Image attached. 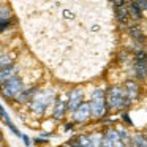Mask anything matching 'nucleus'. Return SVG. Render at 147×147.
Returning <instances> with one entry per match:
<instances>
[{"label":"nucleus","instance_id":"24","mask_svg":"<svg viewBox=\"0 0 147 147\" xmlns=\"http://www.w3.org/2000/svg\"><path fill=\"white\" fill-rule=\"evenodd\" d=\"M65 131H70V130H73V123H67L65 125V128H63Z\"/></svg>","mask_w":147,"mask_h":147},{"label":"nucleus","instance_id":"20","mask_svg":"<svg viewBox=\"0 0 147 147\" xmlns=\"http://www.w3.org/2000/svg\"><path fill=\"white\" fill-rule=\"evenodd\" d=\"M117 133H119V136H120L122 144H125V146H130V144H131V139H133V138L130 136V133H128L127 130H123V128H119Z\"/></svg>","mask_w":147,"mask_h":147},{"label":"nucleus","instance_id":"8","mask_svg":"<svg viewBox=\"0 0 147 147\" xmlns=\"http://www.w3.org/2000/svg\"><path fill=\"white\" fill-rule=\"evenodd\" d=\"M68 112L73 114L78 108L84 103V90L82 89H73L68 93Z\"/></svg>","mask_w":147,"mask_h":147},{"label":"nucleus","instance_id":"17","mask_svg":"<svg viewBox=\"0 0 147 147\" xmlns=\"http://www.w3.org/2000/svg\"><path fill=\"white\" fill-rule=\"evenodd\" d=\"M11 65H14V55L13 54H3L2 57H0V70H3V68H8L11 67Z\"/></svg>","mask_w":147,"mask_h":147},{"label":"nucleus","instance_id":"9","mask_svg":"<svg viewBox=\"0 0 147 147\" xmlns=\"http://www.w3.org/2000/svg\"><path fill=\"white\" fill-rule=\"evenodd\" d=\"M122 146H123V144H122V141H120V136H119L117 130L109 128V130L103 134V147H122Z\"/></svg>","mask_w":147,"mask_h":147},{"label":"nucleus","instance_id":"16","mask_svg":"<svg viewBox=\"0 0 147 147\" xmlns=\"http://www.w3.org/2000/svg\"><path fill=\"white\" fill-rule=\"evenodd\" d=\"M13 11L7 3H0V21H11Z\"/></svg>","mask_w":147,"mask_h":147},{"label":"nucleus","instance_id":"4","mask_svg":"<svg viewBox=\"0 0 147 147\" xmlns=\"http://www.w3.org/2000/svg\"><path fill=\"white\" fill-rule=\"evenodd\" d=\"M26 90L24 87V79L21 76H14L13 79H10L8 82L0 86V95L3 96L5 100H16L21 93Z\"/></svg>","mask_w":147,"mask_h":147},{"label":"nucleus","instance_id":"6","mask_svg":"<svg viewBox=\"0 0 147 147\" xmlns=\"http://www.w3.org/2000/svg\"><path fill=\"white\" fill-rule=\"evenodd\" d=\"M114 14H115V21H117L119 27L128 29V21H130V11H128V3L125 2H115L114 3Z\"/></svg>","mask_w":147,"mask_h":147},{"label":"nucleus","instance_id":"19","mask_svg":"<svg viewBox=\"0 0 147 147\" xmlns=\"http://www.w3.org/2000/svg\"><path fill=\"white\" fill-rule=\"evenodd\" d=\"M0 120L3 122V123L7 125L8 128H11V127L14 125L13 122H11V119H10V114H8L7 111H5V108H3L2 105H0Z\"/></svg>","mask_w":147,"mask_h":147},{"label":"nucleus","instance_id":"12","mask_svg":"<svg viewBox=\"0 0 147 147\" xmlns=\"http://www.w3.org/2000/svg\"><path fill=\"white\" fill-rule=\"evenodd\" d=\"M38 92H40V90H38V87H36V86L27 87V89L16 98V101L21 103V105H24V103H29V105H30V103H32V100L35 98V95H36Z\"/></svg>","mask_w":147,"mask_h":147},{"label":"nucleus","instance_id":"28","mask_svg":"<svg viewBox=\"0 0 147 147\" xmlns=\"http://www.w3.org/2000/svg\"><path fill=\"white\" fill-rule=\"evenodd\" d=\"M63 147H67V146H63Z\"/></svg>","mask_w":147,"mask_h":147},{"label":"nucleus","instance_id":"14","mask_svg":"<svg viewBox=\"0 0 147 147\" xmlns=\"http://www.w3.org/2000/svg\"><path fill=\"white\" fill-rule=\"evenodd\" d=\"M14 76H18V65H11L8 68H3V70H0V86L5 82H8L10 79H13Z\"/></svg>","mask_w":147,"mask_h":147},{"label":"nucleus","instance_id":"22","mask_svg":"<svg viewBox=\"0 0 147 147\" xmlns=\"http://www.w3.org/2000/svg\"><path fill=\"white\" fill-rule=\"evenodd\" d=\"M33 142L38 146V144H46V142H48V139H45V138H36V139H33Z\"/></svg>","mask_w":147,"mask_h":147},{"label":"nucleus","instance_id":"26","mask_svg":"<svg viewBox=\"0 0 147 147\" xmlns=\"http://www.w3.org/2000/svg\"><path fill=\"white\" fill-rule=\"evenodd\" d=\"M3 142V134H2V131H0V144Z\"/></svg>","mask_w":147,"mask_h":147},{"label":"nucleus","instance_id":"5","mask_svg":"<svg viewBox=\"0 0 147 147\" xmlns=\"http://www.w3.org/2000/svg\"><path fill=\"white\" fill-rule=\"evenodd\" d=\"M133 74L138 81L147 79V51L139 49L134 54V63H133Z\"/></svg>","mask_w":147,"mask_h":147},{"label":"nucleus","instance_id":"18","mask_svg":"<svg viewBox=\"0 0 147 147\" xmlns=\"http://www.w3.org/2000/svg\"><path fill=\"white\" fill-rule=\"evenodd\" d=\"M131 147H147V138L142 134H136L131 139Z\"/></svg>","mask_w":147,"mask_h":147},{"label":"nucleus","instance_id":"27","mask_svg":"<svg viewBox=\"0 0 147 147\" xmlns=\"http://www.w3.org/2000/svg\"><path fill=\"white\" fill-rule=\"evenodd\" d=\"M122 147H131V144H130V146H125V144H123V146H122Z\"/></svg>","mask_w":147,"mask_h":147},{"label":"nucleus","instance_id":"7","mask_svg":"<svg viewBox=\"0 0 147 147\" xmlns=\"http://www.w3.org/2000/svg\"><path fill=\"white\" fill-rule=\"evenodd\" d=\"M92 117V108H90V101H84L76 111L71 114V120L74 123H82V122H87Z\"/></svg>","mask_w":147,"mask_h":147},{"label":"nucleus","instance_id":"11","mask_svg":"<svg viewBox=\"0 0 147 147\" xmlns=\"http://www.w3.org/2000/svg\"><path fill=\"white\" fill-rule=\"evenodd\" d=\"M123 90H125V95H127V98L130 100L131 103L136 101L138 98H139V84L136 82V81L130 79L125 82L123 86Z\"/></svg>","mask_w":147,"mask_h":147},{"label":"nucleus","instance_id":"15","mask_svg":"<svg viewBox=\"0 0 147 147\" xmlns=\"http://www.w3.org/2000/svg\"><path fill=\"white\" fill-rule=\"evenodd\" d=\"M128 11H130V18H131V19L141 21V18H142V10L139 8L138 2H131V3H128Z\"/></svg>","mask_w":147,"mask_h":147},{"label":"nucleus","instance_id":"2","mask_svg":"<svg viewBox=\"0 0 147 147\" xmlns=\"http://www.w3.org/2000/svg\"><path fill=\"white\" fill-rule=\"evenodd\" d=\"M52 100H54V89L40 90V92L35 95V98L32 100V103H30V111H32L35 115L41 117V115L46 112L48 106L51 105Z\"/></svg>","mask_w":147,"mask_h":147},{"label":"nucleus","instance_id":"10","mask_svg":"<svg viewBox=\"0 0 147 147\" xmlns=\"http://www.w3.org/2000/svg\"><path fill=\"white\" fill-rule=\"evenodd\" d=\"M68 112V101L63 98H55L54 109H52V117L54 120H62Z\"/></svg>","mask_w":147,"mask_h":147},{"label":"nucleus","instance_id":"21","mask_svg":"<svg viewBox=\"0 0 147 147\" xmlns=\"http://www.w3.org/2000/svg\"><path fill=\"white\" fill-rule=\"evenodd\" d=\"M13 27V21H0V33Z\"/></svg>","mask_w":147,"mask_h":147},{"label":"nucleus","instance_id":"25","mask_svg":"<svg viewBox=\"0 0 147 147\" xmlns=\"http://www.w3.org/2000/svg\"><path fill=\"white\" fill-rule=\"evenodd\" d=\"M3 54H7V52H5V49H3V46L0 45V57H2V55Z\"/></svg>","mask_w":147,"mask_h":147},{"label":"nucleus","instance_id":"1","mask_svg":"<svg viewBox=\"0 0 147 147\" xmlns=\"http://www.w3.org/2000/svg\"><path fill=\"white\" fill-rule=\"evenodd\" d=\"M106 101H108V108L111 111H120L131 105V101L125 95V90L117 86H112L106 90Z\"/></svg>","mask_w":147,"mask_h":147},{"label":"nucleus","instance_id":"3","mask_svg":"<svg viewBox=\"0 0 147 147\" xmlns=\"http://www.w3.org/2000/svg\"><path fill=\"white\" fill-rule=\"evenodd\" d=\"M90 108H92V117L101 119L108 114V101H106L105 89H95L90 95Z\"/></svg>","mask_w":147,"mask_h":147},{"label":"nucleus","instance_id":"13","mask_svg":"<svg viewBox=\"0 0 147 147\" xmlns=\"http://www.w3.org/2000/svg\"><path fill=\"white\" fill-rule=\"evenodd\" d=\"M128 35H130L136 43H141V45L146 41V35H144L142 29H141L138 24H130V26H128Z\"/></svg>","mask_w":147,"mask_h":147},{"label":"nucleus","instance_id":"23","mask_svg":"<svg viewBox=\"0 0 147 147\" xmlns=\"http://www.w3.org/2000/svg\"><path fill=\"white\" fill-rule=\"evenodd\" d=\"M21 139H22V142L26 144V146H30V138L27 136V134H22V138H21Z\"/></svg>","mask_w":147,"mask_h":147}]
</instances>
